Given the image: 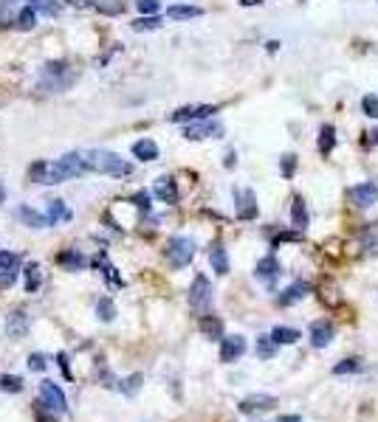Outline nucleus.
I'll list each match as a JSON object with an SVG mask.
<instances>
[{
    "mask_svg": "<svg viewBox=\"0 0 378 422\" xmlns=\"http://www.w3.org/2000/svg\"><path fill=\"white\" fill-rule=\"evenodd\" d=\"M85 164H88V172H102L110 177L133 175V164L116 153H107V149H91V153H85Z\"/></svg>",
    "mask_w": 378,
    "mask_h": 422,
    "instance_id": "f257e3e1",
    "label": "nucleus"
},
{
    "mask_svg": "<svg viewBox=\"0 0 378 422\" xmlns=\"http://www.w3.org/2000/svg\"><path fill=\"white\" fill-rule=\"evenodd\" d=\"M164 256H167V262L176 267V270H181V267H187L189 262H192V256H195V243L189 236H172L169 243H167V248H164Z\"/></svg>",
    "mask_w": 378,
    "mask_h": 422,
    "instance_id": "f03ea898",
    "label": "nucleus"
},
{
    "mask_svg": "<svg viewBox=\"0 0 378 422\" xmlns=\"http://www.w3.org/2000/svg\"><path fill=\"white\" fill-rule=\"evenodd\" d=\"M28 180L32 184H45V186H54V184H63V172H60V166H56V161L54 164H48V161H34L32 166H28Z\"/></svg>",
    "mask_w": 378,
    "mask_h": 422,
    "instance_id": "7ed1b4c3",
    "label": "nucleus"
},
{
    "mask_svg": "<svg viewBox=\"0 0 378 422\" xmlns=\"http://www.w3.org/2000/svg\"><path fill=\"white\" fill-rule=\"evenodd\" d=\"M212 304V285L207 276H195L192 287H189V307L198 313H207Z\"/></svg>",
    "mask_w": 378,
    "mask_h": 422,
    "instance_id": "20e7f679",
    "label": "nucleus"
},
{
    "mask_svg": "<svg viewBox=\"0 0 378 422\" xmlns=\"http://www.w3.org/2000/svg\"><path fill=\"white\" fill-rule=\"evenodd\" d=\"M184 138H187V141L223 138V124H220V122H212V118H200V122H192V124H187V130H184Z\"/></svg>",
    "mask_w": 378,
    "mask_h": 422,
    "instance_id": "39448f33",
    "label": "nucleus"
},
{
    "mask_svg": "<svg viewBox=\"0 0 378 422\" xmlns=\"http://www.w3.org/2000/svg\"><path fill=\"white\" fill-rule=\"evenodd\" d=\"M308 338H311V346H313V349H325V346H330V341L336 338V326H333V321H328V318L313 321L311 329H308Z\"/></svg>",
    "mask_w": 378,
    "mask_h": 422,
    "instance_id": "423d86ee",
    "label": "nucleus"
},
{
    "mask_svg": "<svg viewBox=\"0 0 378 422\" xmlns=\"http://www.w3.org/2000/svg\"><path fill=\"white\" fill-rule=\"evenodd\" d=\"M40 397H43L45 408H51L54 414H65V411H68V400H65V395H63V388L56 386V383H51V380L40 383Z\"/></svg>",
    "mask_w": 378,
    "mask_h": 422,
    "instance_id": "0eeeda50",
    "label": "nucleus"
},
{
    "mask_svg": "<svg viewBox=\"0 0 378 422\" xmlns=\"http://www.w3.org/2000/svg\"><path fill=\"white\" fill-rule=\"evenodd\" d=\"M347 200H350L356 208H370V206L378 203V186L372 184V180L359 184V186H350L347 189Z\"/></svg>",
    "mask_w": 378,
    "mask_h": 422,
    "instance_id": "6e6552de",
    "label": "nucleus"
},
{
    "mask_svg": "<svg viewBox=\"0 0 378 422\" xmlns=\"http://www.w3.org/2000/svg\"><path fill=\"white\" fill-rule=\"evenodd\" d=\"M212 113H218V107H212V104H187V107H178L176 113H172L169 122H176V124L200 122V118H212Z\"/></svg>",
    "mask_w": 378,
    "mask_h": 422,
    "instance_id": "1a4fd4ad",
    "label": "nucleus"
},
{
    "mask_svg": "<svg viewBox=\"0 0 378 422\" xmlns=\"http://www.w3.org/2000/svg\"><path fill=\"white\" fill-rule=\"evenodd\" d=\"M249 344L243 335H223L220 338V360L223 364H235V360H240L246 355Z\"/></svg>",
    "mask_w": 378,
    "mask_h": 422,
    "instance_id": "9d476101",
    "label": "nucleus"
},
{
    "mask_svg": "<svg viewBox=\"0 0 378 422\" xmlns=\"http://www.w3.org/2000/svg\"><path fill=\"white\" fill-rule=\"evenodd\" d=\"M231 197H235V214L240 220H254L257 217V197L251 189H235L231 192Z\"/></svg>",
    "mask_w": 378,
    "mask_h": 422,
    "instance_id": "9b49d317",
    "label": "nucleus"
},
{
    "mask_svg": "<svg viewBox=\"0 0 378 422\" xmlns=\"http://www.w3.org/2000/svg\"><path fill=\"white\" fill-rule=\"evenodd\" d=\"M56 166H60V172H63L65 180L79 177V175L88 172V164H85V155H82V153H68V155H63L60 161H56Z\"/></svg>",
    "mask_w": 378,
    "mask_h": 422,
    "instance_id": "f8f14e48",
    "label": "nucleus"
},
{
    "mask_svg": "<svg viewBox=\"0 0 378 422\" xmlns=\"http://www.w3.org/2000/svg\"><path fill=\"white\" fill-rule=\"evenodd\" d=\"M28 324H32V318H28V313L23 310V307H14L12 313H9V318H6V333H9V338H23L25 333H28Z\"/></svg>",
    "mask_w": 378,
    "mask_h": 422,
    "instance_id": "ddd939ff",
    "label": "nucleus"
},
{
    "mask_svg": "<svg viewBox=\"0 0 378 422\" xmlns=\"http://www.w3.org/2000/svg\"><path fill=\"white\" fill-rule=\"evenodd\" d=\"M274 406H277V397H271V395H251L238 408H240V414H263V411H271Z\"/></svg>",
    "mask_w": 378,
    "mask_h": 422,
    "instance_id": "4468645a",
    "label": "nucleus"
},
{
    "mask_svg": "<svg viewBox=\"0 0 378 422\" xmlns=\"http://www.w3.org/2000/svg\"><path fill=\"white\" fill-rule=\"evenodd\" d=\"M308 293H311V285H308V282H294V285H288V287L277 296V304H280V307H291V304H297V301L308 298Z\"/></svg>",
    "mask_w": 378,
    "mask_h": 422,
    "instance_id": "2eb2a0df",
    "label": "nucleus"
},
{
    "mask_svg": "<svg viewBox=\"0 0 378 422\" xmlns=\"http://www.w3.org/2000/svg\"><path fill=\"white\" fill-rule=\"evenodd\" d=\"M153 195H156L161 203H167V206H176V203H178V186H176V180H172L169 175L158 177L156 186H153Z\"/></svg>",
    "mask_w": 378,
    "mask_h": 422,
    "instance_id": "dca6fc26",
    "label": "nucleus"
},
{
    "mask_svg": "<svg viewBox=\"0 0 378 422\" xmlns=\"http://www.w3.org/2000/svg\"><path fill=\"white\" fill-rule=\"evenodd\" d=\"M280 274H282V267H280V259H277L274 254L263 256V259L257 262V267H254V276L263 279V282H274Z\"/></svg>",
    "mask_w": 378,
    "mask_h": 422,
    "instance_id": "f3484780",
    "label": "nucleus"
},
{
    "mask_svg": "<svg viewBox=\"0 0 378 422\" xmlns=\"http://www.w3.org/2000/svg\"><path fill=\"white\" fill-rule=\"evenodd\" d=\"M359 245L364 254H378V223H367L359 231Z\"/></svg>",
    "mask_w": 378,
    "mask_h": 422,
    "instance_id": "a211bd4d",
    "label": "nucleus"
},
{
    "mask_svg": "<svg viewBox=\"0 0 378 422\" xmlns=\"http://www.w3.org/2000/svg\"><path fill=\"white\" fill-rule=\"evenodd\" d=\"M74 217V211L63 203V200H51V206H48V214H45V223L48 225H60V223H68Z\"/></svg>",
    "mask_w": 378,
    "mask_h": 422,
    "instance_id": "6ab92c4d",
    "label": "nucleus"
},
{
    "mask_svg": "<svg viewBox=\"0 0 378 422\" xmlns=\"http://www.w3.org/2000/svg\"><path fill=\"white\" fill-rule=\"evenodd\" d=\"M133 155H136L138 161H144V164H150V161L158 158V144H156L153 138H141V141L133 144Z\"/></svg>",
    "mask_w": 378,
    "mask_h": 422,
    "instance_id": "aec40b11",
    "label": "nucleus"
},
{
    "mask_svg": "<svg viewBox=\"0 0 378 422\" xmlns=\"http://www.w3.org/2000/svg\"><path fill=\"white\" fill-rule=\"evenodd\" d=\"M300 338H302V333L294 329V326H274L271 329V341L277 346H291V344H297Z\"/></svg>",
    "mask_w": 378,
    "mask_h": 422,
    "instance_id": "412c9836",
    "label": "nucleus"
},
{
    "mask_svg": "<svg viewBox=\"0 0 378 422\" xmlns=\"http://www.w3.org/2000/svg\"><path fill=\"white\" fill-rule=\"evenodd\" d=\"M308 206L302 197H294V203H291V223H294L297 231H305L308 228Z\"/></svg>",
    "mask_w": 378,
    "mask_h": 422,
    "instance_id": "4be33fe9",
    "label": "nucleus"
},
{
    "mask_svg": "<svg viewBox=\"0 0 378 422\" xmlns=\"http://www.w3.org/2000/svg\"><path fill=\"white\" fill-rule=\"evenodd\" d=\"M200 333H203V338H209V341H220L223 338V321L215 318V315H203L200 318Z\"/></svg>",
    "mask_w": 378,
    "mask_h": 422,
    "instance_id": "5701e85b",
    "label": "nucleus"
},
{
    "mask_svg": "<svg viewBox=\"0 0 378 422\" xmlns=\"http://www.w3.org/2000/svg\"><path fill=\"white\" fill-rule=\"evenodd\" d=\"M209 262H212V270H215L218 276H226V274H229V254H226L223 245H212Z\"/></svg>",
    "mask_w": 378,
    "mask_h": 422,
    "instance_id": "b1692460",
    "label": "nucleus"
},
{
    "mask_svg": "<svg viewBox=\"0 0 378 422\" xmlns=\"http://www.w3.org/2000/svg\"><path fill=\"white\" fill-rule=\"evenodd\" d=\"M23 274H25V290L28 293H37L40 285H43V270H40V265L37 262H28L23 267Z\"/></svg>",
    "mask_w": 378,
    "mask_h": 422,
    "instance_id": "393cba45",
    "label": "nucleus"
},
{
    "mask_svg": "<svg viewBox=\"0 0 378 422\" xmlns=\"http://www.w3.org/2000/svg\"><path fill=\"white\" fill-rule=\"evenodd\" d=\"M203 9L200 6H187V3H176L167 9V17L169 20H192V17H200Z\"/></svg>",
    "mask_w": 378,
    "mask_h": 422,
    "instance_id": "a878e982",
    "label": "nucleus"
},
{
    "mask_svg": "<svg viewBox=\"0 0 378 422\" xmlns=\"http://www.w3.org/2000/svg\"><path fill=\"white\" fill-rule=\"evenodd\" d=\"M17 217H20L23 225H28V228H45V225H48V223H45V214H40V211L28 208V206H23V208L17 211Z\"/></svg>",
    "mask_w": 378,
    "mask_h": 422,
    "instance_id": "bb28decb",
    "label": "nucleus"
},
{
    "mask_svg": "<svg viewBox=\"0 0 378 422\" xmlns=\"http://www.w3.org/2000/svg\"><path fill=\"white\" fill-rule=\"evenodd\" d=\"M34 25H37V12L32 6H25V9L17 12V17H14V28H17V32H32Z\"/></svg>",
    "mask_w": 378,
    "mask_h": 422,
    "instance_id": "cd10ccee",
    "label": "nucleus"
},
{
    "mask_svg": "<svg viewBox=\"0 0 378 422\" xmlns=\"http://www.w3.org/2000/svg\"><path fill=\"white\" fill-rule=\"evenodd\" d=\"M56 262H60L63 267H68V270H82L85 265H88V259H85L79 251H63L60 256H56Z\"/></svg>",
    "mask_w": 378,
    "mask_h": 422,
    "instance_id": "c85d7f7f",
    "label": "nucleus"
},
{
    "mask_svg": "<svg viewBox=\"0 0 378 422\" xmlns=\"http://www.w3.org/2000/svg\"><path fill=\"white\" fill-rule=\"evenodd\" d=\"M94 265L96 267H102V274H105V279H107V285H116V287H122V276L116 274V267L107 262V256L105 254H99L96 259H94Z\"/></svg>",
    "mask_w": 378,
    "mask_h": 422,
    "instance_id": "c756f323",
    "label": "nucleus"
},
{
    "mask_svg": "<svg viewBox=\"0 0 378 422\" xmlns=\"http://www.w3.org/2000/svg\"><path fill=\"white\" fill-rule=\"evenodd\" d=\"M336 146V127L333 124H322V130H319V153H330V149Z\"/></svg>",
    "mask_w": 378,
    "mask_h": 422,
    "instance_id": "7c9ffc66",
    "label": "nucleus"
},
{
    "mask_svg": "<svg viewBox=\"0 0 378 422\" xmlns=\"http://www.w3.org/2000/svg\"><path fill=\"white\" fill-rule=\"evenodd\" d=\"M28 6H32L34 12L48 14V17H56V14L63 12V3H60V0H28Z\"/></svg>",
    "mask_w": 378,
    "mask_h": 422,
    "instance_id": "2f4dec72",
    "label": "nucleus"
},
{
    "mask_svg": "<svg viewBox=\"0 0 378 422\" xmlns=\"http://www.w3.org/2000/svg\"><path fill=\"white\" fill-rule=\"evenodd\" d=\"M277 355V344L271 341V335H260L257 338V357L260 360H271Z\"/></svg>",
    "mask_w": 378,
    "mask_h": 422,
    "instance_id": "473e14b6",
    "label": "nucleus"
},
{
    "mask_svg": "<svg viewBox=\"0 0 378 422\" xmlns=\"http://www.w3.org/2000/svg\"><path fill=\"white\" fill-rule=\"evenodd\" d=\"M361 369H364L361 357H347V360H342V364L333 366V375H356V372H361Z\"/></svg>",
    "mask_w": 378,
    "mask_h": 422,
    "instance_id": "72a5a7b5",
    "label": "nucleus"
},
{
    "mask_svg": "<svg viewBox=\"0 0 378 422\" xmlns=\"http://www.w3.org/2000/svg\"><path fill=\"white\" fill-rule=\"evenodd\" d=\"M153 28H161V17L158 14H144L133 23V32H153Z\"/></svg>",
    "mask_w": 378,
    "mask_h": 422,
    "instance_id": "f704fd0d",
    "label": "nucleus"
},
{
    "mask_svg": "<svg viewBox=\"0 0 378 422\" xmlns=\"http://www.w3.org/2000/svg\"><path fill=\"white\" fill-rule=\"evenodd\" d=\"M23 380L14 377V375H0V391H9V395H20L23 391Z\"/></svg>",
    "mask_w": 378,
    "mask_h": 422,
    "instance_id": "c9c22d12",
    "label": "nucleus"
},
{
    "mask_svg": "<svg viewBox=\"0 0 378 422\" xmlns=\"http://www.w3.org/2000/svg\"><path fill=\"white\" fill-rule=\"evenodd\" d=\"M102 14H122L125 12V3H122V0H96V3H94Z\"/></svg>",
    "mask_w": 378,
    "mask_h": 422,
    "instance_id": "e433bc0d",
    "label": "nucleus"
},
{
    "mask_svg": "<svg viewBox=\"0 0 378 422\" xmlns=\"http://www.w3.org/2000/svg\"><path fill=\"white\" fill-rule=\"evenodd\" d=\"M96 315L107 324V321H113L116 318V304H113V301L110 298H99V304H96Z\"/></svg>",
    "mask_w": 378,
    "mask_h": 422,
    "instance_id": "4c0bfd02",
    "label": "nucleus"
},
{
    "mask_svg": "<svg viewBox=\"0 0 378 422\" xmlns=\"http://www.w3.org/2000/svg\"><path fill=\"white\" fill-rule=\"evenodd\" d=\"M20 265V256L12 251H0V270H14Z\"/></svg>",
    "mask_w": 378,
    "mask_h": 422,
    "instance_id": "58836bf2",
    "label": "nucleus"
},
{
    "mask_svg": "<svg viewBox=\"0 0 378 422\" xmlns=\"http://www.w3.org/2000/svg\"><path fill=\"white\" fill-rule=\"evenodd\" d=\"M141 380H144L141 375H130V377H127V380H125V383H122L119 388L125 391V395H136V391L141 388Z\"/></svg>",
    "mask_w": 378,
    "mask_h": 422,
    "instance_id": "ea45409f",
    "label": "nucleus"
},
{
    "mask_svg": "<svg viewBox=\"0 0 378 422\" xmlns=\"http://www.w3.org/2000/svg\"><path fill=\"white\" fill-rule=\"evenodd\" d=\"M361 107H364V113H367L370 118H378V96H375V93L364 96V99H361Z\"/></svg>",
    "mask_w": 378,
    "mask_h": 422,
    "instance_id": "a19ab883",
    "label": "nucleus"
},
{
    "mask_svg": "<svg viewBox=\"0 0 378 422\" xmlns=\"http://www.w3.org/2000/svg\"><path fill=\"white\" fill-rule=\"evenodd\" d=\"M136 6H138L141 14H158L161 0H136Z\"/></svg>",
    "mask_w": 378,
    "mask_h": 422,
    "instance_id": "79ce46f5",
    "label": "nucleus"
},
{
    "mask_svg": "<svg viewBox=\"0 0 378 422\" xmlns=\"http://www.w3.org/2000/svg\"><path fill=\"white\" fill-rule=\"evenodd\" d=\"M34 417H37V422H56V417H60V414H54L51 408L43 411V403H34Z\"/></svg>",
    "mask_w": 378,
    "mask_h": 422,
    "instance_id": "37998d69",
    "label": "nucleus"
},
{
    "mask_svg": "<svg viewBox=\"0 0 378 422\" xmlns=\"http://www.w3.org/2000/svg\"><path fill=\"white\" fill-rule=\"evenodd\" d=\"M282 164V177H294V169H297V155H282L280 158Z\"/></svg>",
    "mask_w": 378,
    "mask_h": 422,
    "instance_id": "c03bdc74",
    "label": "nucleus"
},
{
    "mask_svg": "<svg viewBox=\"0 0 378 422\" xmlns=\"http://www.w3.org/2000/svg\"><path fill=\"white\" fill-rule=\"evenodd\" d=\"M45 364H48V360H45L40 352H34L32 357H28V369H32V372H43V369H45Z\"/></svg>",
    "mask_w": 378,
    "mask_h": 422,
    "instance_id": "a18cd8bd",
    "label": "nucleus"
},
{
    "mask_svg": "<svg viewBox=\"0 0 378 422\" xmlns=\"http://www.w3.org/2000/svg\"><path fill=\"white\" fill-rule=\"evenodd\" d=\"M133 203H136L141 211H150V195H147V192H136V195H133Z\"/></svg>",
    "mask_w": 378,
    "mask_h": 422,
    "instance_id": "49530a36",
    "label": "nucleus"
},
{
    "mask_svg": "<svg viewBox=\"0 0 378 422\" xmlns=\"http://www.w3.org/2000/svg\"><path fill=\"white\" fill-rule=\"evenodd\" d=\"M56 360H60V369H63V375L71 380L74 375H71V364H68V355L65 352H60V355H56Z\"/></svg>",
    "mask_w": 378,
    "mask_h": 422,
    "instance_id": "de8ad7c7",
    "label": "nucleus"
},
{
    "mask_svg": "<svg viewBox=\"0 0 378 422\" xmlns=\"http://www.w3.org/2000/svg\"><path fill=\"white\" fill-rule=\"evenodd\" d=\"M14 282V270H0V287H9Z\"/></svg>",
    "mask_w": 378,
    "mask_h": 422,
    "instance_id": "09e8293b",
    "label": "nucleus"
},
{
    "mask_svg": "<svg viewBox=\"0 0 378 422\" xmlns=\"http://www.w3.org/2000/svg\"><path fill=\"white\" fill-rule=\"evenodd\" d=\"M235 164H238V155H235V149H229V153H226V161H223V166H226V169H231Z\"/></svg>",
    "mask_w": 378,
    "mask_h": 422,
    "instance_id": "8fccbe9b",
    "label": "nucleus"
},
{
    "mask_svg": "<svg viewBox=\"0 0 378 422\" xmlns=\"http://www.w3.org/2000/svg\"><path fill=\"white\" fill-rule=\"evenodd\" d=\"M68 3H71V6H79V9H82V6H91V3H96V0H68Z\"/></svg>",
    "mask_w": 378,
    "mask_h": 422,
    "instance_id": "3c124183",
    "label": "nucleus"
},
{
    "mask_svg": "<svg viewBox=\"0 0 378 422\" xmlns=\"http://www.w3.org/2000/svg\"><path fill=\"white\" fill-rule=\"evenodd\" d=\"M280 422H302V417H297V414H285V417H280Z\"/></svg>",
    "mask_w": 378,
    "mask_h": 422,
    "instance_id": "603ef678",
    "label": "nucleus"
},
{
    "mask_svg": "<svg viewBox=\"0 0 378 422\" xmlns=\"http://www.w3.org/2000/svg\"><path fill=\"white\" fill-rule=\"evenodd\" d=\"M370 135H372V138H367V146H375V144H378V130H372Z\"/></svg>",
    "mask_w": 378,
    "mask_h": 422,
    "instance_id": "864d4df0",
    "label": "nucleus"
},
{
    "mask_svg": "<svg viewBox=\"0 0 378 422\" xmlns=\"http://www.w3.org/2000/svg\"><path fill=\"white\" fill-rule=\"evenodd\" d=\"M257 3H263V0H240V6H257Z\"/></svg>",
    "mask_w": 378,
    "mask_h": 422,
    "instance_id": "5fc2aeb1",
    "label": "nucleus"
},
{
    "mask_svg": "<svg viewBox=\"0 0 378 422\" xmlns=\"http://www.w3.org/2000/svg\"><path fill=\"white\" fill-rule=\"evenodd\" d=\"M6 200V189H3V184H0V203Z\"/></svg>",
    "mask_w": 378,
    "mask_h": 422,
    "instance_id": "6e6d98bb",
    "label": "nucleus"
}]
</instances>
